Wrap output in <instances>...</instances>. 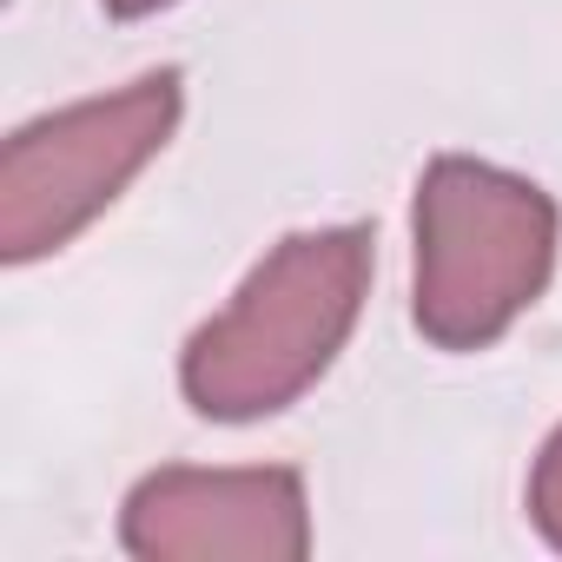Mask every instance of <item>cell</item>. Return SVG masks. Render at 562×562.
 I'll list each match as a JSON object with an SVG mask.
<instances>
[{"label": "cell", "instance_id": "obj_6", "mask_svg": "<svg viewBox=\"0 0 562 562\" xmlns=\"http://www.w3.org/2000/svg\"><path fill=\"white\" fill-rule=\"evenodd\" d=\"M100 8H106L113 21H146V14H166V8H179V0H100Z\"/></svg>", "mask_w": 562, "mask_h": 562}, {"label": "cell", "instance_id": "obj_1", "mask_svg": "<svg viewBox=\"0 0 562 562\" xmlns=\"http://www.w3.org/2000/svg\"><path fill=\"white\" fill-rule=\"evenodd\" d=\"M371 232L318 225L271 245L218 318L179 358V391L212 424H258L292 411L351 345L371 299Z\"/></svg>", "mask_w": 562, "mask_h": 562}, {"label": "cell", "instance_id": "obj_4", "mask_svg": "<svg viewBox=\"0 0 562 562\" xmlns=\"http://www.w3.org/2000/svg\"><path fill=\"white\" fill-rule=\"evenodd\" d=\"M120 542L146 562H299L312 503L299 470H153L120 509Z\"/></svg>", "mask_w": 562, "mask_h": 562}, {"label": "cell", "instance_id": "obj_5", "mask_svg": "<svg viewBox=\"0 0 562 562\" xmlns=\"http://www.w3.org/2000/svg\"><path fill=\"white\" fill-rule=\"evenodd\" d=\"M529 522L542 529L549 549H562V424L549 430V443L529 470Z\"/></svg>", "mask_w": 562, "mask_h": 562}, {"label": "cell", "instance_id": "obj_2", "mask_svg": "<svg viewBox=\"0 0 562 562\" xmlns=\"http://www.w3.org/2000/svg\"><path fill=\"white\" fill-rule=\"evenodd\" d=\"M411 318L437 351H490L555 271V199L503 166L443 153L417 179Z\"/></svg>", "mask_w": 562, "mask_h": 562}, {"label": "cell", "instance_id": "obj_3", "mask_svg": "<svg viewBox=\"0 0 562 562\" xmlns=\"http://www.w3.org/2000/svg\"><path fill=\"white\" fill-rule=\"evenodd\" d=\"M179 113H186L179 74L159 67L120 93L74 100L21 126L0 153V258L34 265L67 251L166 153Z\"/></svg>", "mask_w": 562, "mask_h": 562}]
</instances>
